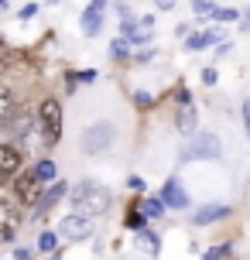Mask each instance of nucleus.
Masks as SVG:
<instances>
[{
  "label": "nucleus",
  "mask_w": 250,
  "mask_h": 260,
  "mask_svg": "<svg viewBox=\"0 0 250 260\" xmlns=\"http://www.w3.org/2000/svg\"><path fill=\"white\" fill-rule=\"evenodd\" d=\"M48 4H58V0H48Z\"/></svg>",
  "instance_id": "72a5a7b5"
},
{
  "label": "nucleus",
  "mask_w": 250,
  "mask_h": 260,
  "mask_svg": "<svg viewBox=\"0 0 250 260\" xmlns=\"http://www.w3.org/2000/svg\"><path fill=\"white\" fill-rule=\"evenodd\" d=\"M14 260H31V250H24V247H21L17 253H14Z\"/></svg>",
  "instance_id": "7c9ffc66"
},
{
  "label": "nucleus",
  "mask_w": 250,
  "mask_h": 260,
  "mask_svg": "<svg viewBox=\"0 0 250 260\" xmlns=\"http://www.w3.org/2000/svg\"><path fill=\"white\" fill-rule=\"evenodd\" d=\"M223 216H230V206H223V202H209V206H202L199 212H192V222H196V226H209V222L223 219Z\"/></svg>",
  "instance_id": "4468645a"
},
{
  "label": "nucleus",
  "mask_w": 250,
  "mask_h": 260,
  "mask_svg": "<svg viewBox=\"0 0 250 260\" xmlns=\"http://www.w3.org/2000/svg\"><path fill=\"white\" fill-rule=\"evenodd\" d=\"M110 52H113V58H127V55H131V45H127V38H117L113 45H110Z\"/></svg>",
  "instance_id": "6ab92c4d"
},
{
  "label": "nucleus",
  "mask_w": 250,
  "mask_h": 260,
  "mask_svg": "<svg viewBox=\"0 0 250 260\" xmlns=\"http://www.w3.org/2000/svg\"><path fill=\"white\" fill-rule=\"evenodd\" d=\"M206 45H220V31H199V35H189L185 38V48L189 52H199Z\"/></svg>",
  "instance_id": "dca6fc26"
},
{
  "label": "nucleus",
  "mask_w": 250,
  "mask_h": 260,
  "mask_svg": "<svg viewBox=\"0 0 250 260\" xmlns=\"http://www.w3.org/2000/svg\"><path fill=\"white\" fill-rule=\"evenodd\" d=\"M243 127H247V137H250V100L243 103Z\"/></svg>",
  "instance_id": "cd10ccee"
},
{
  "label": "nucleus",
  "mask_w": 250,
  "mask_h": 260,
  "mask_svg": "<svg viewBox=\"0 0 250 260\" xmlns=\"http://www.w3.org/2000/svg\"><path fill=\"white\" fill-rule=\"evenodd\" d=\"M14 195H17L24 206H38V199H41V182H38V175H35V171L21 175V178L14 182Z\"/></svg>",
  "instance_id": "423d86ee"
},
{
  "label": "nucleus",
  "mask_w": 250,
  "mask_h": 260,
  "mask_svg": "<svg viewBox=\"0 0 250 260\" xmlns=\"http://www.w3.org/2000/svg\"><path fill=\"white\" fill-rule=\"evenodd\" d=\"M202 82H206V86H216V69H206V72H202Z\"/></svg>",
  "instance_id": "bb28decb"
},
{
  "label": "nucleus",
  "mask_w": 250,
  "mask_h": 260,
  "mask_svg": "<svg viewBox=\"0 0 250 260\" xmlns=\"http://www.w3.org/2000/svg\"><path fill=\"white\" fill-rule=\"evenodd\" d=\"M62 236L55 233V230H48V233H41V240H38V250H55V243H58Z\"/></svg>",
  "instance_id": "a211bd4d"
},
{
  "label": "nucleus",
  "mask_w": 250,
  "mask_h": 260,
  "mask_svg": "<svg viewBox=\"0 0 250 260\" xmlns=\"http://www.w3.org/2000/svg\"><path fill=\"white\" fill-rule=\"evenodd\" d=\"M21 151L14 147V144H0V182H7V178H14L17 171H21Z\"/></svg>",
  "instance_id": "9d476101"
},
{
  "label": "nucleus",
  "mask_w": 250,
  "mask_h": 260,
  "mask_svg": "<svg viewBox=\"0 0 250 260\" xmlns=\"http://www.w3.org/2000/svg\"><path fill=\"white\" fill-rule=\"evenodd\" d=\"M62 195H66V182H55V185H48V188H45V192H41V199H38V212H35V219H41V216H48V209L55 206V202H58V199H62Z\"/></svg>",
  "instance_id": "ddd939ff"
},
{
  "label": "nucleus",
  "mask_w": 250,
  "mask_h": 260,
  "mask_svg": "<svg viewBox=\"0 0 250 260\" xmlns=\"http://www.w3.org/2000/svg\"><path fill=\"white\" fill-rule=\"evenodd\" d=\"M158 199L165 202V209H185V206H189V195H185L182 182H175V178H168V182H165V188H161Z\"/></svg>",
  "instance_id": "9b49d317"
},
{
  "label": "nucleus",
  "mask_w": 250,
  "mask_h": 260,
  "mask_svg": "<svg viewBox=\"0 0 250 260\" xmlns=\"http://www.w3.org/2000/svg\"><path fill=\"white\" fill-rule=\"evenodd\" d=\"M230 48H233L230 41H220V45H216V55H226V52H230Z\"/></svg>",
  "instance_id": "c756f323"
},
{
  "label": "nucleus",
  "mask_w": 250,
  "mask_h": 260,
  "mask_svg": "<svg viewBox=\"0 0 250 260\" xmlns=\"http://www.w3.org/2000/svg\"><path fill=\"white\" fill-rule=\"evenodd\" d=\"M7 62H11V52H7V48H4V41H0V72L7 69Z\"/></svg>",
  "instance_id": "393cba45"
},
{
  "label": "nucleus",
  "mask_w": 250,
  "mask_h": 260,
  "mask_svg": "<svg viewBox=\"0 0 250 260\" xmlns=\"http://www.w3.org/2000/svg\"><path fill=\"white\" fill-rule=\"evenodd\" d=\"M17 117V92L0 82V127H11Z\"/></svg>",
  "instance_id": "f8f14e48"
},
{
  "label": "nucleus",
  "mask_w": 250,
  "mask_h": 260,
  "mask_svg": "<svg viewBox=\"0 0 250 260\" xmlns=\"http://www.w3.org/2000/svg\"><path fill=\"white\" fill-rule=\"evenodd\" d=\"M154 7H158V11H171V7H175V0H154Z\"/></svg>",
  "instance_id": "c85d7f7f"
},
{
  "label": "nucleus",
  "mask_w": 250,
  "mask_h": 260,
  "mask_svg": "<svg viewBox=\"0 0 250 260\" xmlns=\"http://www.w3.org/2000/svg\"><path fill=\"white\" fill-rule=\"evenodd\" d=\"M123 38L134 41V45H137V41H151L154 38V17H137V21L127 17V21H123Z\"/></svg>",
  "instance_id": "6e6552de"
},
{
  "label": "nucleus",
  "mask_w": 250,
  "mask_h": 260,
  "mask_svg": "<svg viewBox=\"0 0 250 260\" xmlns=\"http://www.w3.org/2000/svg\"><path fill=\"white\" fill-rule=\"evenodd\" d=\"M113 137H117L113 123H92L89 130H82V151L86 154H103V151H110Z\"/></svg>",
  "instance_id": "20e7f679"
},
{
  "label": "nucleus",
  "mask_w": 250,
  "mask_h": 260,
  "mask_svg": "<svg viewBox=\"0 0 250 260\" xmlns=\"http://www.w3.org/2000/svg\"><path fill=\"white\" fill-rule=\"evenodd\" d=\"M127 226H131V230H144V212H141L137 206L131 209V216H127Z\"/></svg>",
  "instance_id": "412c9836"
},
{
  "label": "nucleus",
  "mask_w": 250,
  "mask_h": 260,
  "mask_svg": "<svg viewBox=\"0 0 250 260\" xmlns=\"http://www.w3.org/2000/svg\"><path fill=\"white\" fill-rule=\"evenodd\" d=\"M196 11L199 14H212V11H216V4H212V0H196Z\"/></svg>",
  "instance_id": "5701e85b"
},
{
  "label": "nucleus",
  "mask_w": 250,
  "mask_h": 260,
  "mask_svg": "<svg viewBox=\"0 0 250 260\" xmlns=\"http://www.w3.org/2000/svg\"><path fill=\"white\" fill-rule=\"evenodd\" d=\"M196 106L192 103H182V110H178V117H175V127H178V134L182 137H192L196 134Z\"/></svg>",
  "instance_id": "2eb2a0df"
},
{
  "label": "nucleus",
  "mask_w": 250,
  "mask_h": 260,
  "mask_svg": "<svg viewBox=\"0 0 250 260\" xmlns=\"http://www.w3.org/2000/svg\"><path fill=\"white\" fill-rule=\"evenodd\" d=\"M38 123H41V137H45V144H58L62 141V103L52 100V96L41 100Z\"/></svg>",
  "instance_id": "7ed1b4c3"
},
{
  "label": "nucleus",
  "mask_w": 250,
  "mask_h": 260,
  "mask_svg": "<svg viewBox=\"0 0 250 260\" xmlns=\"http://www.w3.org/2000/svg\"><path fill=\"white\" fill-rule=\"evenodd\" d=\"M141 212H144V216H151V219H158V216H165V202H161V199H144Z\"/></svg>",
  "instance_id": "f3484780"
},
{
  "label": "nucleus",
  "mask_w": 250,
  "mask_h": 260,
  "mask_svg": "<svg viewBox=\"0 0 250 260\" xmlns=\"http://www.w3.org/2000/svg\"><path fill=\"white\" fill-rule=\"evenodd\" d=\"M110 202H113L110 188H103V185H96V182H82L72 192V209L79 216H86V219H96V216L110 212Z\"/></svg>",
  "instance_id": "f257e3e1"
},
{
  "label": "nucleus",
  "mask_w": 250,
  "mask_h": 260,
  "mask_svg": "<svg viewBox=\"0 0 250 260\" xmlns=\"http://www.w3.org/2000/svg\"><path fill=\"white\" fill-rule=\"evenodd\" d=\"M220 154H223V144H220V137L212 130H196L189 137V144L182 147L185 161H212V157H220Z\"/></svg>",
  "instance_id": "f03ea898"
},
{
  "label": "nucleus",
  "mask_w": 250,
  "mask_h": 260,
  "mask_svg": "<svg viewBox=\"0 0 250 260\" xmlns=\"http://www.w3.org/2000/svg\"><path fill=\"white\" fill-rule=\"evenodd\" d=\"M103 14H106V0H89V7L82 11V35H86V38H96V35H100Z\"/></svg>",
  "instance_id": "1a4fd4ad"
},
{
  "label": "nucleus",
  "mask_w": 250,
  "mask_h": 260,
  "mask_svg": "<svg viewBox=\"0 0 250 260\" xmlns=\"http://www.w3.org/2000/svg\"><path fill=\"white\" fill-rule=\"evenodd\" d=\"M35 11H38V7H35V4H27V7H21V11H17V17H21V21H27V17H35Z\"/></svg>",
  "instance_id": "b1692460"
},
{
  "label": "nucleus",
  "mask_w": 250,
  "mask_h": 260,
  "mask_svg": "<svg viewBox=\"0 0 250 260\" xmlns=\"http://www.w3.org/2000/svg\"><path fill=\"white\" fill-rule=\"evenodd\" d=\"M4 7H7V0H0V11H4Z\"/></svg>",
  "instance_id": "473e14b6"
},
{
  "label": "nucleus",
  "mask_w": 250,
  "mask_h": 260,
  "mask_svg": "<svg viewBox=\"0 0 250 260\" xmlns=\"http://www.w3.org/2000/svg\"><path fill=\"white\" fill-rule=\"evenodd\" d=\"M55 233L62 236V240H82V236H89V219L79 216V212H72V216H66V219H58Z\"/></svg>",
  "instance_id": "0eeeda50"
},
{
  "label": "nucleus",
  "mask_w": 250,
  "mask_h": 260,
  "mask_svg": "<svg viewBox=\"0 0 250 260\" xmlns=\"http://www.w3.org/2000/svg\"><path fill=\"white\" fill-rule=\"evenodd\" d=\"M35 175H38V182H48V178H55V165L52 161H41L38 168H35Z\"/></svg>",
  "instance_id": "aec40b11"
},
{
  "label": "nucleus",
  "mask_w": 250,
  "mask_h": 260,
  "mask_svg": "<svg viewBox=\"0 0 250 260\" xmlns=\"http://www.w3.org/2000/svg\"><path fill=\"white\" fill-rule=\"evenodd\" d=\"M243 27H250V11H247V14H243Z\"/></svg>",
  "instance_id": "2f4dec72"
},
{
  "label": "nucleus",
  "mask_w": 250,
  "mask_h": 260,
  "mask_svg": "<svg viewBox=\"0 0 250 260\" xmlns=\"http://www.w3.org/2000/svg\"><path fill=\"white\" fill-rule=\"evenodd\" d=\"M21 222H24L21 209L14 202H0V243H11L17 236V230H21Z\"/></svg>",
  "instance_id": "39448f33"
},
{
  "label": "nucleus",
  "mask_w": 250,
  "mask_h": 260,
  "mask_svg": "<svg viewBox=\"0 0 250 260\" xmlns=\"http://www.w3.org/2000/svg\"><path fill=\"white\" fill-rule=\"evenodd\" d=\"M52 260H58V257H52Z\"/></svg>",
  "instance_id": "f704fd0d"
},
{
  "label": "nucleus",
  "mask_w": 250,
  "mask_h": 260,
  "mask_svg": "<svg viewBox=\"0 0 250 260\" xmlns=\"http://www.w3.org/2000/svg\"><path fill=\"white\" fill-rule=\"evenodd\" d=\"M127 185H131L134 192H144V178H137V175H134V178H127Z\"/></svg>",
  "instance_id": "a878e982"
},
{
  "label": "nucleus",
  "mask_w": 250,
  "mask_h": 260,
  "mask_svg": "<svg viewBox=\"0 0 250 260\" xmlns=\"http://www.w3.org/2000/svg\"><path fill=\"white\" fill-rule=\"evenodd\" d=\"M212 17H216V21H237L240 14L233 11V7H223V11H220V7H216V11H212Z\"/></svg>",
  "instance_id": "4be33fe9"
}]
</instances>
